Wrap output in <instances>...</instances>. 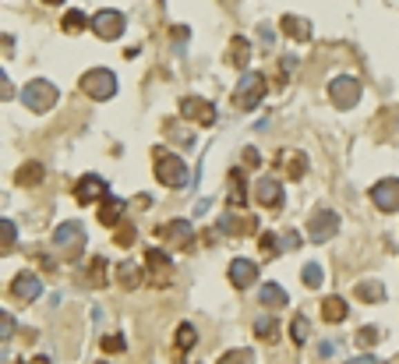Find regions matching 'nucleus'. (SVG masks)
<instances>
[{"label":"nucleus","mask_w":399,"mask_h":364,"mask_svg":"<svg viewBox=\"0 0 399 364\" xmlns=\"http://www.w3.org/2000/svg\"><path fill=\"white\" fill-rule=\"evenodd\" d=\"M280 166L286 170V177L300 180L304 173H308V160H304V153H280Z\"/></svg>","instance_id":"obj_24"},{"label":"nucleus","mask_w":399,"mask_h":364,"mask_svg":"<svg viewBox=\"0 0 399 364\" xmlns=\"http://www.w3.org/2000/svg\"><path fill=\"white\" fill-rule=\"evenodd\" d=\"M145 272H148V283L166 287L173 280V258L163 248H148L145 251Z\"/></svg>","instance_id":"obj_8"},{"label":"nucleus","mask_w":399,"mask_h":364,"mask_svg":"<svg viewBox=\"0 0 399 364\" xmlns=\"http://www.w3.org/2000/svg\"><path fill=\"white\" fill-rule=\"evenodd\" d=\"M258 300H262L265 308L280 312V308L286 305V290H283L280 283H265V287H262V294H258Z\"/></svg>","instance_id":"obj_25"},{"label":"nucleus","mask_w":399,"mask_h":364,"mask_svg":"<svg viewBox=\"0 0 399 364\" xmlns=\"http://www.w3.org/2000/svg\"><path fill=\"white\" fill-rule=\"evenodd\" d=\"M389 364H399V354H396V357H392V361H389Z\"/></svg>","instance_id":"obj_44"},{"label":"nucleus","mask_w":399,"mask_h":364,"mask_svg":"<svg viewBox=\"0 0 399 364\" xmlns=\"http://www.w3.org/2000/svg\"><path fill=\"white\" fill-rule=\"evenodd\" d=\"M378 340H382V329H378V325H364V329L357 332V343H360V347H371V343H378Z\"/></svg>","instance_id":"obj_36"},{"label":"nucleus","mask_w":399,"mask_h":364,"mask_svg":"<svg viewBox=\"0 0 399 364\" xmlns=\"http://www.w3.org/2000/svg\"><path fill=\"white\" fill-rule=\"evenodd\" d=\"M53 245L64 251L71 262L85 251V227L78 223V220H68V223H60L57 230H53Z\"/></svg>","instance_id":"obj_3"},{"label":"nucleus","mask_w":399,"mask_h":364,"mask_svg":"<svg viewBox=\"0 0 399 364\" xmlns=\"http://www.w3.org/2000/svg\"><path fill=\"white\" fill-rule=\"evenodd\" d=\"M280 245H283V251H290V248H300V233H297V230H286V233L280 237Z\"/></svg>","instance_id":"obj_41"},{"label":"nucleus","mask_w":399,"mask_h":364,"mask_svg":"<svg viewBox=\"0 0 399 364\" xmlns=\"http://www.w3.org/2000/svg\"><path fill=\"white\" fill-rule=\"evenodd\" d=\"M0 233H4V245H0V251L8 255V251L14 248V237H18V230H14V223H11V220H4V223H0Z\"/></svg>","instance_id":"obj_37"},{"label":"nucleus","mask_w":399,"mask_h":364,"mask_svg":"<svg viewBox=\"0 0 399 364\" xmlns=\"http://www.w3.org/2000/svg\"><path fill=\"white\" fill-rule=\"evenodd\" d=\"M265 88H269V78L262 71L240 75V85H237V93H233V106L237 110H255L265 99Z\"/></svg>","instance_id":"obj_2"},{"label":"nucleus","mask_w":399,"mask_h":364,"mask_svg":"<svg viewBox=\"0 0 399 364\" xmlns=\"http://www.w3.org/2000/svg\"><path fill=\"white\" fill-rule=\"evenodd\" d=\"M283 32H286L290 39L304 43V39H311V21H308V18H297V15H286V18H283Z\"/></svg>","instance_id":"obj_23"},{"label":"nucleus","mask_w":399,"mask_h":364,"mask_svg":"<svg viewBox=\"0 0 399 364\" xmlns=\"http://www.w3.org/2000/svg\"><path fill=\"white\" fill-rule=\"evenodd\" d=\"M255 216H244V209L237 212V209H226L223 216H220V233H230V237H248V233H255Z\"/></svg>","instance_id":"obj_13"},{"label":"nucleus","mask_w":399,"mask_h":364,"mask_svg":"<svg viewBox=\"0 0 399 364\" xmlns=\"http://www.w3.org/2000/svg\"><path fill=\"white\" fill-rule=\"evenodd\" d=\"M96 364H106V361H96Z\"/></svg>","instance_id":"obj_45"},{"label":"nucleus","mask_w":399,"mask_h":364,"mask_svg":"<svg viewBox=\"0 0 399 364\" xmlns=\"http://www.w3.org/2000/svg\"><path fill=\"white\" fill-rule=\"evenodd\" d=\"M347 364H382V361L378 357H350Z\"/></svg>","instance_id":"obj_42"},{"label":"nucleus","mask_w":399,"mask_h":364,"mask_svg":"<svg viewBox=\"0 0 399 364\" xmlns=\"http://www.w3.org/2000/svg\"><path fill=\"white\" fill-rule=\"evenodd\" d=\"M106 269H110V265H106L103 255H92V258L85 262V269H81V276H78L81 287H103V283H106Z\"/></svg>","instance_id":"obj_19"},{"label":"nucleus","mask_w":399,"mask_h":364,"mask_svg":"<svg viewBox=\"0 0 399 364\" xmlns=\"http://www.w3.org/2000/svg\"><path fill=\"white\" fill-rule=\"evenodd\" d=\"M180 117L195 120V124H202V128H212L216 124V106H212L208 99H202V96H184L180 99Z\"/></svg>","instance_id":"obj_9"},{"label":"nucleus","mask_w":399,"mask_h":364,"mask_svg":"<svg viewBox=\"0 0 399 364\" xmlns=\"http://www.w3.org/2000/svg\"><path fill=\"white\" fill-rule=\"evenodd\" d=\"M117 283H120V287H128V290H135V287L142 283L138 269H135L131 262H120V265H117Z\"/></svg>","instance_id":"obj_30"},{"label":"nucleus","mask_w":399,"mask_h":364,"mask_svg":"<svg viewBox=\"0 0 399 364\" xmlns=\"http://www.w3.org/2000/svg\"><path fill=\"white\" fill-rule=\"evenodd\" d=\"M290 340L300 347V343H308V318L304 315H293V322H290Z\"/></svg>","instance_id":"obj_34"},{"label":"nucleus","mask_w":399,"mask_h":364,"mask_svg":"<svg viewBox=\"0 0 399 364\" xmlns=\"http://www.w3.org/2000/svg\"><path fill=\"white\" fill-rule=\"evenodd\" d=\"M43 4H64V0H43Z\"/></svg>","instance_id":"obj_43"},{"label":"nucleus","mask_w":399,"mask_h":364,"mask_svg":"<svg viewBox=\"0 0 399 364\" xmlns=\"http://www.w3.org/2000/svg\"><path fill=\"white\" fill-rule=\"evenodd\" d=\"M173 343H177V350H191L195 343H198V332H195V325H177V336H173Z\"/></svg>","instance_id":"obj_31"},{"label":"nucleus","mask_w":399,"mask_h":364,"mask_svg":"<svg viewBox=\"0 0 399 364\" xmlns=\"http://www.w3.org/2000/svg\"><path fill=\"white\" fill-rule=\"evenodd\" d=\"M335 233H340V216H335L332 209L315 212L311 223H308V237L315 240V245H325V240H332Z\"/></svg>","instance_id":"obj_10"},{"label":"nucleus","mask_w":399,"mask_h":364,"mask_svg":"<svg viewBox=\"0 0 399 364\" xmlns=\"http://www.w3.org/2000/svg\"><path fill=\"white\" fill-rule=\"evenodd\" d=\"M124 212H128V202H124V198L106 195L103 205H99V223H103V227H117L120 220H124Z\"/></svg>","instance_id":"obj_20"},{"label":"nucleus","mask_w":399,"mask_h":364,"mask_svg":"<svg viewBox=\"0 0 399 364\" xmlns=\"http://www.w3.org/2000/svg\"><path fill=\"white\" fill-rule=\"evenodd\" d=\"M248 60H251V43L244 39V36H233L230 50H226V64L230 68H248Z\"/></svg>","instance_id":"obj_21"},{"label":"nucleus","mask_w":399,"mask_h":364,"mask_svg":"<svg viewBox=\"0 0 399 364\" xmlns=\"http://www.w3.org/2000/svg\"><path fill=\"white\" fill-rule=\"evenodd\" d=\"M124 15L120 11H99L96 18H92V32H96L99 39H106V43H113V39H120L124 36Z\"/></svg>","instance_id":"obj_11"},{"label":"nucleus","mask_w":399,"mask_h":364,"mask_svg":"<svg viewBox=\"0 0 399 364\" xmlns=\"http://www.w3.org/2000/svg\"><path fill=\"white\" fill-rule=\"evenodd\" d=\"M81 93L92 96V99H113L117 93V78L106 71V68H92L81 75Z\"/></svg>","instance_id":"obj_4"},{"label":"nucleus","mask_w":399,"mask_h":364,"mask_svg":"<svg viewBox=\"0 0 399 364\" xmlns=\"http://www.w3.org/2000/svg\"><path fill=\"white\" fill-rule=\"evenodd\" d=\"M347 315H350V308H347V300H343V297H325V300H322V318H325V322L340 325Z\"/></svg>","instance_id":"obj_22"},{"label":"nucleus","mask_w":399,"mask_h":364,"mask_svg":"<svg viewBox=\"0 0 399 364\" xmlns=\"http://www.w3.org/2000/svg\"><path fill=\"white\" fill-rule=\"evenodd\" d=\"M255 202L262 209H280L283 205V188H280V180L275 177H258V184H255Z\"/></svg>","instance_id":"obj_15"},{"label":"nucleus","mask_w":399,"mask_h":364,"mask_svg":"<svg viewBox=\"0 0 399 364\" xmlns=\"http://www.w3.org/2000/svg\"><path fill=\"white\" fill-rule=\"evenodd\" d=\"M152 170H156V180L166 188H188V163L180 156L166 153V149H156L152 153Z\"/></svg>","instance_id":"obj_1"},{"label":"nucleus","mask_w":399,"mask_h":364,"mask_svg":"<svg viewBox=\"0 0 399 364\" xmlns=\"http://www.w3.org/2000/svg\"><path fill=\"white\" fill-rule=\"evenodd\" d=\"M240 156H244V166H251V170H255V166H262V156H258V149H255V145H248Z\"/></svg>","instance_id":"obj_39"},{"label":"nucleus","mask_w":399,"mask_h":364,"mask_svg":"<svg viewBox=\"0 0 399 364\" xmlns=\"http://www.w3.org/2000/svg\"><path fill=\"white\" fill-rule=\"evenodd\" d=\"M353 297L364 300V305H378V300H385V290H382V283H375V280H364V283H357Z\"/></svg>","instance_id":"obj_26"},{"label":"nucleus","mask_w":399,"mask_h":364,"mask_svg":"<svg viewBox=\"0 0 399 364\" xmlns=\"http://www.w3.org/2000/svg\"><path fill=\"white\" fill-rule=\"evenodd\" d=\"M255 336L262 343H275V340H280V325H275V318H258L255 322Z\"/></svg>","instance_id":"obj_29"},{"label":"nucleus","mask_w":399,"mask_h":364,"mask_svg":"<svg viewBox=\"0 0 399 364\" xmlns=\"http://www.w3.org/2000/svg\"><path fill=\"white\" fill-rule=\"evenodd\" d=\"M156 237L163 240V245L177 248V251H188L195 245V230L188 220H170V223H159L156 227Z\"/></svg>","instance_id":"obj_5"},{"label":"nucleus","mask_w":399,"mask_h":364,"mask_svg":"<svg viewBox=\"0 0 399 364\" xmlns=\"http://www.w3.org/2000/svg\"><path fill=\"white\" fill-rule=\"evenodd\" d=\"M135 237H138V230L128 223V227H117V237H113V240H117L120 248H131V245H135Z\"/></svg>","instance_id":"obj_38"},{"label":"nucleus","mask_w":399,"mask_h":364,"mask_svg":"<svg viewBox=\"0 0 399 364\" xmlns=\"http://www.w3.org/2000/svg\"><path fill=\"white\" fill-rule=\"evenodd\" d=\"M220 364H255V354L251 350H230L220 357Z\"/></svg>","instance_id":"obj_35"},{"label":"nucleus","mask_w":399,"mask_h":364,"mask_svg":"<svg viewBox=\"0 0 399 364\" xmlns=\"http://www.w3.org/2000/svg\"><path fill=\"white\" fill-rule=\"evenodd\" d=\"M39 294H43V280L36 272H18L14 283H11V297L14 300H36Z\"/></svg>","instance_id":"obj_16"},{"label":"nucleus","mask_w":399,"mask_h":364,"mask_svg":"<svg viewBox=\"0 0 399 364\" xmlns=\"http://www.w3.org/2000/svg\"><path fill=\"white\" fill-rule=\"evenodd\" d=\"M110 191H106V180L99 177V173H85V177H78V184H75V202L78 205H92V202H99V198H106Z\"/></svg>","instance_id":"obj_12"},{"label":"nucleus","mask_w":399,"mask_h":364,"mask_svg":"<svg viewBox=\"0 0 399 364\" xmlns=\"http://www.w3.org/2000/svg\"><path fill=\"white\" fill-rule=\"evenodd\" d=\"M255 280H258V265H255L251 258H233V262H230V283H233L237 290H248Z\"/></svg>","instance_id":"obj_17"},{"label":"nucleus","mask_w":399,"mask_h":364,"mask_svg":"<svg viewBox=\"0 0 399 364\" xmlns=\"http://www.w3.org/2000/svg\"><path fill=\"white\" fill-rule=\"evenodd\" d=\"M124 347H128L124 336H106V340H103V350H106V354H120Z\"/></svg>","instance_id":"obj_40"},{"label":"nucleus","mask_w":399,"mask_h":364,"mask_svg":"<svg viewBox=\"0 0 399 364\" xmlns=\"http://www.w3.org/2000/svg\"><path fill=\"white\" fill-rule=\"evenodd\" d=\"M329 99L340 106V110H350V106H357V99H360V82L353 78V75H340V78H332L329 82Z\"/></svg>","instance_id":"obj_6"},{"label":"nucleus","mask_w":399,"mask_h":364,"mask_svg":"<svg viewBox=\"0 0 399 364\" xmlns=\"http://www.w3.org/2000/svg\"><path fill=\"white\" fill-rule=\"evenodd\" d=\"M85 25H92V21H88V18H85L81 11H68V15H64V21H60V28H64L68 36H78Z\"/></svg>","instance_id":"obj_32"},{"label":"nucleus","mask_w":399,"mask_h":364,"mask_svg":"<svg viewBox=\"0 0 399 364\" xmlns=\"http://www.w3.org/2000/svg\"><path fill=\"white\" fill-rule=\"evenodd\" d=\"M43 177H46V170L39 160H25L14 170V188H36V184H43Z\"/></svg>","instance_id":"obj_18"},{"label":"nucleus","mask_w":399,"mask_h":364,"mask_svg":"<svg viewBox=\"0 0 399 364\" xmlns=\"http://www.w3.org/2000/svg\"><path fill=\"white\" fill-rule=\"evenodd\" d=\"M258 248H262V258L265 262H275L283 255V245H280V233H262V240H258Z\"/></svg>","instance_id":"obj_27"},{"label":"nucleus","mask_w":399,"mask_h":364,"mask_svg":"<svg viewBox=\"0 0 399 364\" xmlns=\"http://www.w3.org/2000/svg\"><path fill=\"white\" fill-rule=\"evenodd\" d=\"M248 184H244V173H233V184H230V195H226V205L230 209H244V202H248V191H244Z\"/></svg>","instance_id":"obj_28"},{"label":"nucleus","mask_w":399,"mask_h":364,"mask_svg":"<svg viewBox=\"0 0 399 364\" xmlns=\"http://www.w3.org/2000/svg\"><path fill=\"white\" fill-rule=\"evenodd\" d=\"M371 202L382 209V212H396L399 209V177H385L371 188Z\"/></svg>","instance_id":"obj_14"},{"label":"nucleus","mask_w":399,"mask_h":364,"mask_svg":"<svg viewBox=\"0 0 399 364\" xmlns=\"http://www.w3.org/2000/svg\"><path fill=\"white\" fill-rule=\"evenodd\" d=\"M21 103H25L28 110H36V113H46V110L57 103V88H53L50 82L36 78V82H28V85H25V93H21Z\"/></svg>","instance_id":"obj_7"},{"label":"nucleus","mask_w":399,"mask_h":364,"mask_svg":"<svg viewBox=\"0 0 399 364\" xmlns=\"http://www.w3.org/2000/svg\"><path fill=\"white\" fill-rule=\"evenodd\" d=\"M300 280H304V287L318 290V287H322V265H318V262H308V265H304V272H300Z\"/></svg>","instance_id":"obj_33"}]
</instances>
